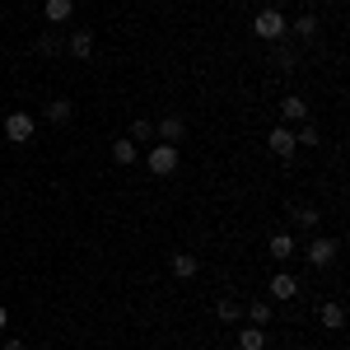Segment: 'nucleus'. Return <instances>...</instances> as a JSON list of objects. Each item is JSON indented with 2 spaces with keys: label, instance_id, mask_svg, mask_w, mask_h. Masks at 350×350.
Here are the masks:
<instances>
[{
  "label": "nucleus",
  "instance_id": "1",
  "mask_svg": "<svg viewBox=\"0 0 350 350\" xmlns=\"http://www.w3.org/2000/svg\"><path fill=\"white\" fill-rule=\"evenodd\" d=\"M252 33H257L262 42H285L290 24H285V14H280V10H262V14L252 19Z\"/></svg>",
  "mask_w": 350,
  "mask_h": 350
},
{
  "label": "nucleus",
  "instance_id": "2",
  "mask_svg": "<svg viewBox=\"0 0 350 350\" xmlns=\"http://www.w3.org/2000/svg\"><path fill=\"white\" fill-rule=\"evenodd\" d=\"M145 168H150L154 178H173V173H178V145H163L159 140V145L145 154Z\"/></svg>",
  "mask_w": 350,
  "mask_h": 350
},
{
  "label": "nucleus",
  "instance_id": "3",
  "mask_svg": "<svg viewBox=\"0 0 350 350\" xmlns=\"http://www.w3.org/2000/svg\"><path fill=\"white\" fill-rule=\"evenodd\" d=\"M336 252H341V243H336V239H327V234H318V239L304 247V257H308V262H313L318 271L332 267V262H336Z\"/></svg>",
  "mask_w": 350,
  "mask_h": 350
},
{
  "label": "nucleus",
  "instance_id": "4",
  "mask_svg": "<svg viewBox=\"0 0 350 350\" xmlns=\"http://www.w3.org/2000/svg\"><path fill=\"white\" fill-rule=\"evenodd\" d=\"M33 131H38V122H33L28 112H10V117H5V140L28 145V140H33Z\"/></svg>",
  "mask_w": 350,
  "mask_h": 350
},
{
  "label": "nucleus",
  "instance_id": "5",
  "mask_svg": "<svg viewBox=\"0 0 350 350\" xmlns=\"http://www.w3.org/2000/svg\"><path fill=\"white\" fill-rule=\"evenodd\" d=\"M267 150L271 154H280V159H295L299 154V145H295V131L280 122V126H271V135H267Z\"/></svg>",
  "mask_w": 350,
  "mask_h": 350
},
{
  "label": "nucleus",
  "instance_id": "6",
  "mask_svg": "<svg viewBox=\"0 0 350 350\" xmlns=\"http://www.w3.org/2000/svg\"><path fill=\"white\" fill-rule=\"evenodd\" d=\"M66 52L75 56V61H89V56H94V33H89V28H75V33L66 38Z\"/></svg>",
  "mask_w": 350,
  "mask_h": 350
},
{
  "label": "nucleus",
  "instance_id": "7",
  "mask_svg": "<svg viewBox=\"0 0 350 350\" xmlns=\"http://www.w3.org/2000/svg\"><path fill=\"white\" fill-rule=\"evenodd\" d=\"M42 14H47V24H52V28L70 24V19H75V0H47V5H42Z\"/></svg>",
  "mask_w": 350,
  "mask_h": 350
},
{
  "label": "nucleus",
  "instance_id": "8",
  "mask_svg": "<svg viewBox=\"0 0 350 350\" xmlns=\"http://www.w3.org/2000/svg\"><path fill=\"white\" fill-rule=\"evenodd\" d=\"M154 135H159L163 145H178V140L187 135V122H183V117H163V122H154Z\"/></svg>",
  "mask_w": 350,
  "mask_h": 350
},
{
  "label": "nucleus",
  "instance_id": "9",
  "mask_svg": "<svg viewBox=\"0 0 350 350\" xmlns=\"http://www.w3.org/2000/svg\"><path fill=\"white\" fill-rule=\"evenodd\" d=\"M271 47H275V52H271V66H275L280 75H295L299 70V52L295 47H280V42H271Z\"/></svg>",
  "mask_w": 350,
  "mask_h": 350
},
{
  "label": "nucleus",
  "instance_id": "10",
  "mask_svg": "<svg viewBox=\"0 0 350 350\" xmlns=\"http://www.w3.org/2000/svg\"><path fill=\"white\" fill-rule=\"evenodd\" d=\"M267 290H271V299H295L299 295V280L290 275V271H280V275H271Z\"/></svg>",
  "mask_w": 350,
  "mask_h": 350
},
{
  "label": "nucleus",
  "instance_id": "11",
  "mask_svg": "<svg viewBox=\"0 0 350 350\" xmlns=\"http://www.w3.org/2000/svg\"><path fill=\"white\" fill-rule=\"evenodd\" d=\"M318 323H323L327 332H341V327H346V308L332 299V304H323V308H318Z\"/></svg>",
  "mask_w": 350,
  "mask_h": 350
},
{
  "label": "nucleus",
  "instance_id": "12",
  "mask_svg": "<svg viewBox=\"0 0 350 350\" xmlns=\"http://www.w3.org/2000/svg\"><path fill=\"white\" fill-rule=\"evenodd\" d=\"M280 117H285V126H290V122H308V103H304L299 94H285V103H280Z\"/></svg>",
  "mask_w": 350,
  "mask_h": 350
},
{
  "label": "nucleus",
  "instance_id": "13",
  "mask_svg": "<svg viewBox=\"0 0 350 350\" xmlns=\"http://www.w3.org/2000/svg\"><path fill=\"white\" fill-rule=\"evenodd\" d=\"M267 252L275 257V262H290V257H295V239H290V234H271Z\"/></svg>",
  "mask_w": 350,
  "mask_h": 350
},
{
  "label": "nucleus",
  "instance_id": "14",
  "mask_svg": "<svg viewBox=\"0 0 350 350\" xmlns=\"http://www.w3.org/2000/svg\"><path fill=\"white\" fill-rule=\"evenodd\" d=\"M168 267H173V275H178V280H191L201 262H196V252H173V262H168Z\"/></svg>",
  "mask_w": 350,
  "mask_h": 350
},
{
  "label": "nucleus",
  "instance_id": "15",
  "mask_svg": "<svg viewBox=\"0 0 350 350\" xmlns=\"http://www.w3.org/2000/svg\"><path fill=\"white\" fill-rule=\"evenodd\" d=\"M239 350H267V327H239Z\"/></svg>",
  "mask_w": 350,
  "mask_h": 350
},
{
  "label": "nucleus",
  "instance_id": "16",
  "mask_svg": "<svg viewBox=\"0 0 350 350\" xmlns=\"http://www.w3.org/2000/svg\"><path fill=\"white\" fill-rule=\"evenodd\" d=\"M135 154H140V145H135L131 135L112 140V159H117V163H126V168H131V163H135Z\"/></svg>",
  "mask_w": 350,
  "mask_h": 350
},
{
  "label": "nucleus",
  "instance_id": "17",
  "mask_svg": "<svg viewBox=\"0 0 350 350\" xmlns=\"http://www.w3.org/2000/svg\"><path fill=\"white\" fill-rule=\"evenodd\" d=\"M70 112H75V103H70V98H52V103H47V112H42V117H47V122H56V126H61V122H70Z\"/></svg>",
  "mask_w": 350,
  "mask_h": 350
},
{
  "label": "nucleus",
  "instance_id": "18",
  "mask_svg": "<svg viewBox=\"0 0 350 350\" xmlns=\"http://www.w3.org/2000/svg\"><path fill=\"white\" fill-rule=\"evenodd\" d=\"M290 215H295V224H304V229H318V206H308V201L290 206Z\"/></svg>",
  "mask_w": 350,
  "mask_h": 350
},
{
  "label": "nucleus",
  "instance_id": "19",
  "mask_svg": "<svg viewBox=\"0 0 350 350\" xmlns=\"http://www.w3.org/2000/svg\"><path fill=\"white\" fill-rule=\"evenodd\" d=\"M215 318H219V323H239V318H243V304H239V299H219V304H215Z\"/></svg>",
  "mask_w": 350,
  "mask_h": 350
},
{
  "label": "nucleus",
  "instance_id": "20",
  "mask_svg": "<svg viewBox=\"0 0 350 350\" xmlns=\"http://www.w3.org/2000/svg\"><path fill=\"white\" fill-rule=\"evenodd\" d=\"M247 323H252V327H267L271 323V304H267V299H252V304H247Z\"/></svg>",
  "mask_w": 350,
  "mask_h": 350
},
{
  "label": "nucleus",
  "instance_id": "21",
  "mask_svg": "<svg viewBox=\"0 0 350 350\" xmlns=\"http://www.w3.org/2000/svg\"><path fill=\"white\" fill-rule=\"evenodd\" d=\"M295 145H308V150H313V145H323V131H318L313 122H299V131H295Z\"/></svg>",
  "mask_w": 350,
  "mask_h": 350
},
{
  "label": "nucleus",
  "instance_id": "22",
  "mask_svg": "<svg viewBox=\"0 0 350 350\" xmlns=\"http://www.w3.org/2000/svg\"><path fill=\"white\" fill-rule=\"evenodd\" d=\"M56 52H61V38H56V28H47L38 38V56H56Z\"/></svg>",
  "mask_w": 350,
  "mask_h": 350
},
{
  "label": "nucleus",
  "instance_id": "23",
  "mask_svg": "<svg viewBox=\"0 0 350 350\" xmlns=\"http://www.w3.org/2000/svg\"><path fill=\"white\" fill-rule=\"evenodd\" d=\"M290 28H295L299 38H313V33H318V19H313V14H299V19H295Z\"/></svg>",
  "mask_w": 350,
  "mask_h": 350
},
{
  "label": "nucleus",
  "instance_id": "24",
  "mask_svg": "<svg viewBox=\"0 0 350 350\" xmlns=\"http://www.w3.org/2000/svg\"><path fill=\"white\" fill-rule=\"evenodd\" d=\"M131 140H135V145H140V140H154V122H145V117H140V122L131 126Z\"/></svg>",
  "mask_w": 350,
  "mask_h": 350
},
{
  "label": "nucleus",
  "instance_id": "25",
  "mask_svg": "<svg viewBox=\"0 0 350 350\" xmlns=\"http://www.w3.org/2000/svg\"><path fill=\"white\" fill-rule=\"evenodd\" d=\"M5 350H24V341H19V336H10V341H5Z\"/></svg>",
  "mask_w": 350,
  "mask_h": 350
},
{
  "label": "nucleus",
  "instance_id": "26",
  "mask_svg": "<svg viewBox=\"0 0 350 350\" xmlns=\"http://www.w3.org/2000/svg\"><path fill=\"white\" fill-rule=\"evenodd\" d=\"M5 327H10V313H5V308H0V332H5Z\"/></svg>",
  "mask_w": 350,
  "mask_h": 350
},
{
  "label": "nucleus",
  "instance_id": "27",
  "mask_svg": "<svg viewBox=\"0 0 350 350\" xmlns=\"http://www.w3.org/2000/svg\"><path fill=\"white\" fill-rule=\"evenodd\" d=\"M0 24H5V10H0Z\"/></svg>",
  "mask_w": 350,
  "mask_h": 350
}]
</instances>
